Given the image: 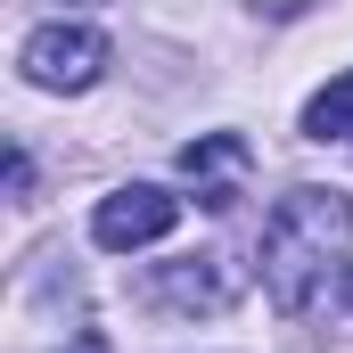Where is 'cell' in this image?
I'll use <instances>...</instances> for the list:
<instances>
[{
    "label": "cell",
    "mask_w": 353,
    "mask_h": 353,
    "mask_svg": "<svg viewBox=\"0 0 353 353\" xmlns=\"http://www.w3.org/2000/svg\"><path fill=\"white\" fill-rule=\"evenodd\" d=\"M25 83L33 90H90L107 74V33H90V25H41V33H25Z\"/></svg>",
    "instance_id": "obj_2"
},
{
    "label": "cell",
    "mask_w": 353,
    "mask_h": 353,
    "mask_svg": "<svg viewBox=\"0 0 353 353\" xmlns=\"http://www.w3.org/2000/svg\"><path fill=\"white\" fill-rule=\"evenodd\" d=\"M263 288L279 312H321L353 296V197L345 189H288L263 222Z\"/></svg>",
    "instance_id": "obj_1"
},
{
    "label": "cell",
    "mask_w": 353,
    "mask_h": 353,
    "mask_svg": "<svg viewBox=\"0 0 353 353\" xmlns=\"http://www.w3.org/2000/svg\"><path fill=\"white\" fill-rule=\"evenodd\" d=\"M173 222H181V197L148 189V181H132V189L99 197V214H90V239H99L107 255H132V247H157Z\"/></svg>",
    "instance_id": "obj_3"
},
{
    "label": "cell",
    "mask_w": 353,
    "mask_h": 353,
    "mask_svg": "<svg viewBox=\"0 0 353 353\" xmlns=\"http://www.w3.org/2000/svg\"><path fill=\"white\" fill-rule=\"evenodd\" d=\"M230 296H239V279L222 271V255H181V263L148 271V304H165V312H222Z\"/></svg>",
    "instance_id": "obj_4"
},
{
    "label": "cell",
    "mask_w": 353,
    "mask_h": 353,
    "mask_svg": "<svg viewBox=\"0 0 353 353\" xmlns=\"http://www.w3.org/2000/svg\"><path fill=\"white\" fill-rule=\"evenodd\" d=\"M304 140H353V74H337L329 90H312V107H304Z\"/></svg>",
    "instance_id": "obj_6"
},
{
    "label": "cell",
    "mask_w": 353,
    "mask_h": 353,
    "mask_svg": "<svg viewBox=\"0 0 353 353\" xmlns=\"http://www.w3.org/2000/svg\"><path fill=\"white\" fill-rule=\"evenodd\" d=\"M181 173L197 181V205H230L239 197V173H247V140L239 132H197L189 148H181Z\"/></svg>",
    "instance_id": "obj_5"
},
{
    "label": "cell",
    "mask_w": 353,
    "mask_h": 353,
    "mask_svg": "<svg viewBox=\"0 0 353 353\" xmlns=\"http://www.w3.org/2000/svg\"><path fill=\"white\" fill-rule=\"evenodd\" d=\"M247 8H255V17H304L312 0H247Z\"/></svg>",
    "instance_id": "obj_8"
},
{
    "label": "cell",
    "mask_w": 353,
    "mask_h": 353,
    "mask_svg": "<svg viewBox=\"0 0 353 353\" xmlns=\"http://www.w3.org/2000/svg\"><path fill=\"white\" fill-rule=\"evenodd\" d=\"M8 197H33V157H25V148L8 157Z\"/></svg>",
    "instance_id": "obj_7"
},
{
    "label": "cell",
    "mask_w": 353,
    "mask_h": 353,
    "mask_svg": "<svg viewBox=\"0 0 353 353\" xmlns=\"http://www.w3.org/2000/svg\"><path fill=\"white\" fill-rule=\"evenodd\" d=\"M66 353H115V345H107L99 329H74V337H66Z\"/></svg>",
    "instance_id": "obj_9"
}]
</instances>
